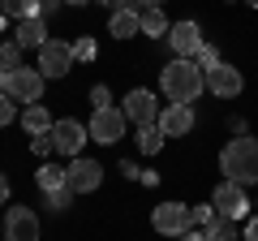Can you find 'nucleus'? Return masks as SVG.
I'll return each instance as SVG.
<instances>
[{
  "label": "nucleus",
  "instance_id": "2",
  "mask_svg": "<svg viewBox=\"0 0 258 241\" xmlns=\"http://www.w3.org/2000/svg\"><path fill=\"white\" fill-rule=\"evenodd\" d=\"M220 172L237 186H258V138H232L220 151Z\"/></svg>",
  "mask_w": 258,
  "mask_h": 241
},
{
  "label": "nucleus",
  "instance_id": "12",
  "mask_svg": "<svg viewBox=\"0 0 258 241\" xmlns=\"http://www.w3.org/2000/svg\"><path fill=\"white\" fill-rule=\"evenodd\" d=\"M168 47L176 52V61H194L198 47H203V26H198V22H176V26L168 30Z\"/></svg>",
  "mask_w": 258,
  "mask_h": 241
},
{
  "label": "nucleus",
  "instance_id": "28",
  "mask_svg": "<svg viewBox=\"0 0 258 241\" xmlns=\"http://www.w3.org/2000/svg\"><path fill=\"white\" fill-rule=\"evenodd\" d=\"M91 103L95 108H112V91L108 86H91Z\"/></svg>",
  "mask_w": 258,
  "mask_h": 241
},
{
  "label": "nucleus",
  "instance_id": "7",
  "mask_svg": "<svg viewBox=\"0 0 258 241\" xmlns=\"http://www.w3.org/2000/svg\"><path fill=\"white\" fill-rule=\"evenodd\" d=\"M125 112L120 108H95V116H91V125H86V130H91V138L95 142H103V147H112V142H120L125 138Z\"/></svg>",
  "mask_w": 258,
  "mask_h": 241
},
{
  "label": "nucleus",
  "instance_id": "4",
  "mask_svg": "<svg viewBox=\"0 0 258 241\" xmlns=\"http://www.w3.org/2000/svg\"><path fill=\"white\" fill-rule=\"evenodd\" d=\"M74 43H64V39H47L43 47H39V74L47 78V82H52V78H64L69 74V69H74Z\"/></svg>",
  "mask_w": 258,
  "mask_h": 241
},
{
  "label": "nucleus",
  "instance_id": "20",
  "mask_svg": "<svg viewBox=\"0 0 258 241\" xmlns=\"http://www.w3.org/2000/svg\"><path fill=\"white\" fill-rule=\"evenodd\" d=\"M168 30H172V22L164 18V9H142V35H164L168 39Z\"/></svg>",
  "mask_w": 258,
  "mask_h": 241
},
{
  "label": "nucleus",
  "instance_id": "3",
  "mask_svg": "<svg viewBox=\"0 0 258 241\" xmlns=\"http://www.w3.org/2000/svg\"><path fill=\"white\" fill-rule=\"evenodd\" d=\"M151 228L176 241V237H185V232H194V211L185 203H159L155 211H151Z\"/></svg>",
  "mask_w": 258,
  "mask_h": 241
},
{
  "label": "nucleus",
  "instance_id": "26",
  "mask_svg": "<svg viewBox=\"0 0 258 241\" xmlns=\"http://www.w3.org/2000/svg\"><path fill=\"white\" fill-rule=\"evenodd\" d=\"M13 103L18 99H9V95L0 91V125H13V120H18V108H13Z\"/></svg>",
  "mask_w": 258,
  "mask_h": 241
},
{
  "label": "nucleus",
  "instance_id": "32",
  "mask_svg": "<svg viewBox=\"0 0 258 241\" xmlns=\"http://www.w3.org/2000/svg\"><path fill=\"white\" fill-rule=\"evenodd\" d=\"M120 172H125L129 181H142V172H138V164H129V159H125V164H120Z\"/></svg>",
  "mask_w": 258,
  "mask_h": 241
},
{
  "label": "nucleus",
  "instance_id": "8",
  "mask_svg": "<svg viewBox=\"0 0 258 241\" xmlns=\"http://www.w3.org/2000/svg\"><path fill=\"white\" fill-rule=\"evenodd\" d=\"M43 82L47 78L39 74V69H13L9 74V86H5V95H9V99H18V103H39L43 99Z\"/></svg>",
  "mask_w": 258,
  "mask_h": 241
},
{
  "label": "nucleus",
  "instance_id": "38",
  "mask_svg": "<svg viewBox=\"0 0 258 241\" xmlns=\"http://www.w3.org/2000/svg\"><path fill=\"white\" fill-rule=\"evenodd\" d=\"M0 35H5V9H0Z\"/></svg>",
  "mask_w": 258,
  "mask_h": 241
},
{
  "label": "nucleus",
  "instance_id": "21",
  "mask_svg": "<svg viewBox=\"0 0 258 241\" xmlns=\"http://www.w3.org/2000/svg\"><path fill=\"white\" fill-rule=\"evenodd\" d=\"M207 241H237V220H224V215H215L211 224L203 228Z\"/></svg>",
  "mask_w": 258,
  "mask_h": 241
},
{
  "label": "nucleus",
  "instance_id": "1",
  "mask_svg": "<svg viewBox=\"0 0 258 241\" xmlns=\"http://www.w3.org/2000/svg\"><path fill=\"white\" fill-rule=\"evenodd\" d=\"M159 86H164V95L172 103H194L207 91V74L194 61H172V65L159 69Z\"/></svg>",
  "mask_w": 258,
  "mask_h": 241
},
{
  "label": "nucleus",
  "instance_id": "25",
  "mask_svg": "<svg viewBox=\"0 0 258 241\" xmlns=\"http://www.w3.org/2000/svg\"><path fill=\"white\" fill-rule=\"evenodd\" d=\"M47 207H52V211H64V207H69V203H74V190H69V186H64V190H47Z\"/></svg>",
  "mask_w": 258,
  "mask_h": 241
},
{
  "label": "nucleus",
  "instance_id": "15",
  "mask_svg": "<svg viewBox=\"0 0 258 241\" xmlns=\"http://www.w3.org/2000/svg\"><path fill=\"white\" fill-rule=\"evenodd\" d=\"M108 30H112L116 39H134V35H142V9H138V5H120V9L108 18Z\"/></svg>",
  "mask_w": 258,
  "mask_h": 241
},
{
  "label": "nucleus",
  "instance_id": "30",
  "mask_svg": "<svg viewBox=\"0 0 258 241\" xmlns=\"http://www.w3.org/2000/svg\"><path fill=\"white\" fill-rule=\"evenodd\" d=\"M30 151H35V155H47V151H56V147H52V134H39V138L30 142Z\"/></svg>",
  "mask_w": 258,
  "mask_h": 241
},
{
  "label": "nucleus",
  "instance_id": "22",
  "mask_svg": "<svg viewBox=\"0 0 258 241\" xmlns=\"http://www.w3.org/2000/svg\"><path fill=\"white\" fill-rule=\"evenodd\" d=\"M159 147H164V130H159V125H142V130H138V151L155 155Z\"/></svg>",
  "mask_w": 258,
  "mask_h": 241
},
{
  "label": "nucleus",
  "instance_id": "37",
  "mask_svg": "<svg viewBox=\"0 0 258 241\" xmlns=\"http://www.w3.org/2000/svg\"><path fill=\"white\" fill-rule=\"evenodd\" d=\"M103 5H108V9H112V13H116V9H120V5H129V0H103Z\"/></svg>",
  "mask_w": 258,
  "mask_h": 241
},
{
  "label": "nucleus",
  "instance_id": "13",
  "mask_svg": "<svg viewBox=\"0 0 258 241\" xmlns=\"http://www.w3.org/2000/svg\"><path fill=\"white\" fill-rule=\"evenodd\" d=\"M241 86H245V78H241V69H232V65H215V69H207V91L215 95V99H237L241 95Z\"/></svg>",
  "mask_w": 258,
  "mask_h": 241
},
{
  "label": "nucleus",
  "instance_id": "5",
  "mask_svg": "<svg viewBox=\"0 0 258 241\" xmlns=\"http://www.w3.org/2000/svg\"><path fill=\"white\" fill-rule=\"evenodd\" d=\"M86 142H91V130H86L82 120L64 116V120H56V125H52V147L60 151V155L78 159V155H82V147H86Z\"/></svg>",
  "mask_w": 258,
  "mask_h": 241
},
{
  "label": "nucleus",
  "instance_id": "16",
  "mask_svg": "<svg viewBox=\"0 0 258 241\" xmlns=\"http://www.w3.org/2000/svg\"><path fill=\"white\" fill-rule=\"evenodd\" d=\"M13 43H18L22 52H39V47L47 43V26H43V18H26V22H18V30H13Z\"/></svg>",
  "mask_w": 258,
  "mask_h": 241
},
{
  "label": "nucleus",
  "instance_id": "39",
  "mask_svg": "<svg viewBox=\"0 0 258 241\" xmlns=\"http://www.w3.org/2000/svg\"><path fill=\"white\" fill-rule=\"evenodd\" d=\"M245 5H249V9H258V0H245Z\"/></svg>",
  "mask_w": 258,
  "mask_h": 241
},
{
  "label": "nucleus",
  "instance_id": "27",
  "mask_svg": "<svg viewBox=\"0 0 258 241\" xmlns=\"http://www.w3.org/2000/svg\"><path fill=\"white\" fill-rule=\"evenodd\" d=\"M74 56H78V61H95V39H78V43H74Z\"/></svg>",
  "mask_w": 258,
  "mask_h": 241
},
{
  "label": "nucleus",
  "instance_id": "11",
  "mask_svg": "<svg viewBox=\"0 0 258 241\" xmlns=\"http://www.w3.org/2000/svg\"><path fill=\"white\" fill-rule=\"evenodd\" d=\"M5 237L9 241H39L35 207H9V211H5Z\"/></svg>",
  "mask_w": 258,
  "mask_h": 241
},
{
  "label": "nucleus",
  "instance_id": "6",
  "mask_svg": "<svg viewBox=\"0 0 258 241\" xmlns=\"http://www.w3.org/2000/svg\"><path fill=\"white\" fill-rule=\"evenodd\" d=\"M211 207H215V215H224V220H245V215H249L245 186H237V181H220V186H215Z\"/></svg>",
  "mask_w": 258,
  "mask_h": 241
},
{
  "label": "nucleus",
  "instance_id": "24",
  "mask_svg": "<svg viewBox=\"0 0 258 241\" xmlns=\"http://www.w3.org/2000/svg\"><path fill=\"white\" fill-rule=\"evenodd\" d=\"M194 65H198V69L207 74V69H215V65H220V52H215L211 43H203V47H198V56H194Z\"/></svg>",
  "mask_w": 258,
  "mask_h": 241
},
{
  "label": "nucleus",
  "instance_id": "36",
  "mask_svg": "<svg viewBox=\"0 0 258 241\" xmlns=\"http://www.w3.org/2000/svg\"><path fill=\"white\" fill-rule=\"evenodd\" d=\"M176 241H207L203 232H185V237H176Z\"/></svg>",
  "mask_w": 258,
  "mask_h": 241
},
{
  "label": "nucleus",
  "instance_id": "29",
  "mask_svg": "<svg viewBox=\"0 0 258 241\" xmlns=\"http://www.w3.org/2000/svg\"><path fill=\"white\" fill-rule=\"evenodd\" d=\"M189 211H194V224H203V228L215 220V207H189Z\"/></svg>",
  "mask_w": 258,
  "mask_h": 241
},
{
  "label": "nucleus",
  "instance_id": "14",
  "mask_svg": "<svg viewBox=\"0 0 258 241\" xmlns=\"http://www.w3.org/2000/svg\"><path fill=\"white\" fill-rule=\"evenodd\" d=\"M159 130H164V138H185L194 130V103H168L159 112Z\"/></svg>",
  "mask_w": 258,
  "mask_h": 241
},
{
  "label": "nucleus",
  "instance_id": "18",
  "mask_svg": "<svg viewBox=\"0 0 258 241\" xmlns=\"http://www.w3.org/2000/svg\"><path fill=\"white\" fill-rule=\"evenodd\" d=\"M35 186L47 194V190H64V186H69V176H64L60 164H43V168L35 172Z\"/></svg>",
  "mask_w": 258,
  "mask_h": 241
},
{
  "label": "nucleus",
  "instance_id": "31",
  "mask_svg": "<svg viewBox=\"0 0 258 241\" xmlns=\"http://www.w3.org/2000/svg\"><path fill=\"white\" fill-rule=\"evenodd\" d=\"M241 237H245V241H258V215H249V220H245V232H241Z\"/></svg>",
  "mask_w": 258,
  "mask_h": 241
},
{
  "label": "nucleus",
  "instance_id": "33",
  "mask_svg": "<svg viewBox=\"0 0 258 241\" xmlns=\"http://www.w3.org/2000/svg\"><path fill=\"white\" fill-rule=\"evenodd\" d=\"M0 207H9V176L0 172Z\"/></svg>",
  "mask_w": 258,
  "mask_h": 241
},
{
  "label": "nucleus",
  "instance_id": "40",
  "mask_svg": "<svg viewBox=\"0 0 258 241\" xmlns=\"http://www.w3.org/2000/svg\"><path fill=\"white\" fill-rule=\"evenodd\" d=\"M69 5H86V0H69Z\"/></svg>",
  "mask_w": 258,
  "mask_h": 241
},
{
  "label": "nucleus",
  "instance_id": "35",
  "mask_svg": "<svg viewBox=\"0 0 258 241\" xmlns=\"http://www.w3.org/2000/svg\"><path fill=\"white\" fill-rule=\"evenodd\" d=\"M60 9V0H39V13H56Z\"/></svg>",
  "mask_w": 258,
  "mask_h": 241
},
{
  "label": "nucleus",
  "instance_id": "23",
  "mask_svg": "<svg viewBox=\"0 0 258 241\" xmlns=\"http://www.w3.org/2000/svg\"><path fill=\"white\" fill-rule=\"evenodd\" d=\"M13 69H22V47L0 43V74H13Z\"/></svg>",
  "mask_w": 258,
  "mask_h": 241
},
{
  "label": "nucleus",
  "instance_id": "41",
  "mask_svg": "<svg viewBox=\"0 0 258 241\" xmlns=\"http://www.w3.org/2000/svg\"><path fill=\"white\" fill-rule=\"evenodd\" d=\"M0 237H5V224H0Z\"/></svg>",
  "mask_w": 258,
  "mask_h": 241
},
{
  "label": "nucleus",
  "instance_id": "9",
  "mask_svg": "<svg viewBox=\"0 0 258 241\" xmlns=\"http://www.w3.org/2000/svg\"><path fill=\"white\" fill-rule=\"evenodd\" d=\"M64 176H69V190H74V194H95V190L103 186V164H99V159L78 155L74 164L64 168Z\"/></svg>",
  "mask_w": 258,
  "mask_h": 241
},
{
  "label": "nucleus",
  "instance_id": "19",
  "mask_svg": "<svg viewBox=\"0 0 258 241\" xmlns=\"http://www.w3.org/2000/svg\"><path fill=\"white\" fill-rule=\"evenodd\" d=\"M0 9H5V18H18V22L43 18V13H39V0H0Z\"/></svg>",
  "mask_w": 258,
  "mask_h": 241
},
{
  "label": "nucleus",
  "instance_id": "34",
  "mask_svg": "<svg viewBox=\"0 0 258 241\" xmlns=\"http://www.w3.org/2000/svg\"><path fill=\"white\" fill-rule=\"evenodd\" d=\"M129 5H138V9H164V0H129Z\"/></svg>",
  "mask_w": 258,
  "mask_h": 241
},
{
  "label": "nucleus",
  "instance_id": "17",
  "mask_svg": "<svg viewBox=\"0 0 258 241\" xmlns=\"http://www.w3.org/2000/svg\"><path fill=\"white\" fill-rule=\"evenodd\" d=\"M22 125H26L30 138H39V134H52V112H47V103H30L26 112H22Z\"/></svg>",
  "mask_w": 258,
  "mask_h": 241
},
{
  "label": "nucleus",
  "instance_id": "10",
  "mask_svg": "<svg viewBox=\"0 0 258 241\" xmlns=\"http://www.w3.org/2000/svg\"><path fill=\"white\" fill-rule=\"evenodd\" d=\"M120 112H125V120H134V125L142 130V125H159V112H164V108L155 103V95H151V91H142V86H138V91L125 95Z\"/></svg>",
  "mask_w": 258,
  "mask_h": 241
}]
</instances>
